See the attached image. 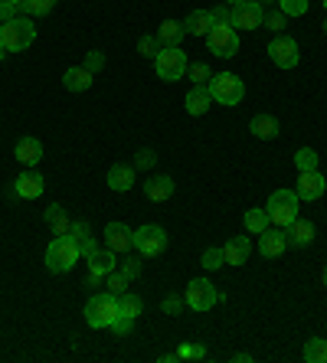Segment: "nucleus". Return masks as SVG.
<instances>
[{"label":"nucleus","mask_w":327,"mask_h":363,"mask_svg":"<svg viewBox=\"0 0 327 363\" xmlns=\"http://www.w3.org/2000/svg\"><path fill=\"white\" fill-rule=\"evenodd\" d=\"M118 314H121L118 311V298L111 295V291H99V295H92L89 304H85V324L95 330L111 328Z\"/></svg>","instance_id":"obj_1"},{"label":"nucleus","mask_w":327,"mask_h":363,"mask_svg":"<svg viewBox=\"0 0 327 363\" xmlns=\"http://www.w3.org/2000/svg\"><path fill=\"white\" fill-rule=\"evenodd\" d=\"M33 40H36L33 20L13 17V20H7V23L0 26V43H4V50L7 52H23L26 46H33Z\"/></svg>","instance_id":"obj_2"},{"label":"nucleus","mask_w":327,"mask_h":363,"mask_svg":"<svg viewBox=\"0 0 327 363\" xmlns=\"http://www.w3.org/2000/svg\"><path fill=\"white\" fill-rule=\"evenodd\" d=\"M79 259H82V252H79V245L69 236H56L50 242V249H46V269H50L52 275L72 272V265H76Z\"/></svg>","instance_id":"obj_3"},{"label":"nucleus","mask_w":327,"mask_h":363,"mask_svg":"<svg viewBox=\"0 0 327 363\" xmlns=\"http://www.w3.org/2000/svg\"><path fill=\"white\" fill-rule=\"evenodd\" d=\"M265 213H269V223H272V226H282V229H285L292 220H298V194H294V190H275V194L269 196V206H265Z\"/></svg>","instance_id":"obj_4"},{"label":"nucleus","mask_w":327,"mask_h":363,"mask_svg":"<svg viewBox=\"0 0 327 363\" xmlns=\"http://www.w3.org/2000/svg\"><path fill=\"white\" fill-rule=\"evenodd\" d=\"M206 89H210L213 101H219V105H239L245 95V85L235 72H219V76H213L210 82H206Z\"/></svg>","instance_id":"obj_5"},{"label":"nucleus","mask_w":327,"mask_h":363,"mask_svg":"<svg viewBox=\"0 0 327 363\" xmlns=\"http://www.w3.org/2000/svg\"><path fill=\"white\" fill-rule=\"evenodd\" d=\"M154 72H157V79H164V82L184 79V72H187L184 50H180V46H164V50L154 56Z\"/></svg>","instance_id":"obj_6"},{"label":"nucleus","mask_w":327,"mask_h":363,"mask_svg":"<svg viewBox=\"0 0 327 363\" xmlns=\"http://www.w3.org/2000/svg\"><path fill=\"white\" fill-rule=\"evenodd\" d=\"M206 46H210V52H216L219 60H233L235 52H239V30L233 23L213 26L210 33H206Z\"/></svg>","instance_id":"obj_7"},{"label":"nucleus","mask_w":327,"mask_h":363,"mask_svg":"<svg viewBox=\"0 0 327 363\" xmlns=\"http://www.w3.org/2000/svg\"><path fill=\"white\" fill-rule=\"evenodd\" d=\"M135 249L144 259H154V255H160L167 249V233L160 226H154V223H148V226H141L135 233Z\"/></svg>","instance_id":"obj_8"},{"label":"nucleus","mask_w":327,"mask_h":363,"mask_svg":"<svg viewBox=\"0 0 327 363\" xmlns=\"http://www.w3.org/2000/svg\"><path fill=\"white\" fill-rule=\"evenodd\" d=\"M229 13H233L229 23H233L235 30H259L262 20H265V10H262L259 0H239V4L229 7Z\"/></svg>","instance_id":"obj_9"},{"label":"nucleus","mask_w":327,"mask_h":363,"mask_svg":"<svg viewBox=\"0 0 327 363\" xmlns=\"http://www.w3.org/2000/svg\"><path fill=\"white\" fill-rule=\"evenodd\" d=\"M184 301L190 304L193 311H210L213 304L219 301V295H216V288H213L206 279H193L190 285H187V291H184Z\"/></svg>","instance_id":"obj_10"},{"label":"nucleus","mask_w":327,"mask_h":363,"mask_svg":"<svg viewBox=\"0 0 327 363\" xmlns=\"http://www.w3.org/2000/svg\"><path fill=\"white\" fill-rule=\"evenodd\" d=\"M269 60L275 62L278 69H294L298 60H301V52H298V43L288 40V36H278V40L269 43Z\"/></svg>","instance_id":"obj_11"},{"label":"nucleus","mask_w":327,"mask_h":363,"mask_svg":"<svg viewBox=\"0 0 327 363\" xmlns=\"http://www.w3.org/2000/svg\"><path fill=\"white\" fill-rule=\"evenodd\" d=\"M324 190H327V184H324V174H321V170H301L298 186H294L298 200H321Z\"/></svg>","instance_id":"obj_12"},{"label":"nucleus","mask_w":327,"mask_h":363,"mask_svg":"<svg viewBox=\"0 0 327 363\" xmlns=\"http://www.w3.org/2000/svg\"><path fill=\"white\" fill-rule=\"evenodd\" d=\"M105 245H109L111 252L135 249V229H128L125 223H109V226H105Z\"/></svg>","instance_id":"obj_13"},{"label":"nucleus","mask_w":327,"mask_h":363,"mask_svg":"<svg viewBox=\"0 0 327 363\" xmlns=\"http://www.w3.org/2000/svg\"><path fill=\"white\" fill-rule=\"evenodd\" d=\"M285 249H288V236H285V229L282 226H269L259 236V252L265 255V259H278Z\"/></svg>","instance_id":"obj_14"},{"label":"nucleus","mask_w":327,"mask_h":363,"mask_svg":"<svg viewBox=\"0 0 327 363\" xmlns=\"http://www.w3.org/2000/svg\"><path fill=\"white\" fill-rule=\"evenodd\" d=\"M43 190H46V184H43V177L36 170H23L13 180V196H20V200H36V196H43Z\"/></svg>","instance_id":"obj_15"},{"label":"nucleus","mask_w":327,"mask_h":363,"mask_svg":"<svg viewBox=\"0 0 327 363\" xmlns=\"http://www.w3.org/2000/svg\"><path fill=\"white\" fill-rule=\"evenodd\" d=\"M85 262H89V272H92V275H101V279H105L109 272L118 269V252H111L109 245H105V249H95L92 255H85Z\"/></svg>","instance_id":"obj_16"},{"label":"nucleus","mask_w":327,"mask_h":363,"mask_svg":"<svg viewBox=\"0 0 327 363\" xmlns=\"http://www.w3.org/2000/svg\"><path fill=\"white\" fill-rule=\"evenodd\" d=\"M135 180H138V174H135V167H131V164H111L109 186L115 190V194H128V190L135 186Z\"/></svg>","instance_id":"obj_17"},{"label":"nucleus","mask_w":327,"mask_h":363,"mask_svg":"<svg viewBox=\"0 0 327 363\" xmlns=\"http://www.w3.org/2000/svg\"><path fill=\"white\" fill-rule=\"evenodd\" d=\"M13 157H17L20 164H26V167H36V164L43 161V144L36 141V138H20L17 147H13Z\"/></svg>","instance_id":"obj_18"},{"label":"nucleus","mask_w":327,"mask_h":363,"mask_svg":"<svg viewBox=\"0 0 327 363\" xmlns=\"http://www.w3.org/2000/svg\"><path fill=\"white\" fill-rule=\"evenodd\" d=\"M223 255H226V265H243L252 255V242L249 236H233L226 245H223Z\"/></svg>","instance_id":"obj_19"},{"label":"nucleus","mask_w":327,"mask_h":363,"mask_svg":"<svg viewBox=\"0 0 327 363\" xmlns=\"http://www.w3.org/2000/svg\"><path fill=\"white\" fill-rule=\"evenodd\" d=\"M213 105V95L206 85H193L187 92V115H206Z\"/></svg>","instance_id":"obj_20"},{"label":"nucleus","mask_w":327,"mask_h":363,"mask_svg":"<svg viewBox=\"0 0 327 363\" xmlns=\"http://www.w3.org/2000/svg\"><path fill=\"white\" fill-rule=\"evenodd\" d=\"M285 236H288V245H311L314 242V226L308 220H292L285 226Z\"/></svg>","instance_id":"obj_21"},{"label":"nucleus","mask_w":327,"mask_h":363,"mask_svg":"<svg viewBox=\"0 0 327 363\" xmlns=\"http://www.w3.org/2000/svg\"><path fill=\"white\" fill-rule=\"evenodd\" d=\"M144 194H148V200L151 203H164L174 196V180L164 174V177H151L148 184H144Z\"/></svg>","instance_id":"obj_22"},{"label":"nucleus","mask_w":327,"mask_h":363,"mask_svg":"<svg viewBox=\"0 0 327 363\" xmlns=\"http://www.w3.org/2000/svg\"><path fill=\"white\" fill-rule=\"evenodd\" d=\"M69 239L79 245V252L82 255H92L99 245H95L92 239V229H89V223H72V229H69Z\"/></svg>","instance_id":"obj_23"},{"label":"nucleus","mask_w":327,"mask_h":363,"mask_svg":"<svg viewBox=\"0 0 327 363\" xmlns=\"http://www.w3.org/2000/svg\"><path fill=\"white\" fill-rule=\"evenodd\" d=\"M184 30L190 36H206L213 30V17H210V10H193L190 17L184 20Z\"/></svg>","instance_id":"obj_24"},{"label":"nucleus","mask_w":327,"mask_h":363,"mask_svg":"<svg viewBox=\"0 0 327 363\" xmlns=\"http://www.w3.org/2000/svg\"><path fill=\"white\" fill-rule=\"evenodd\" d=\"M62 85H66L69 92H85V89L92 85V72H89L85 66H72V69H66Z\"/></svg>","instance_id":"obj_25"},{"label":"nucleus","mask_w":327,"mask_h":363,"mask_svg":"<svg viewBox=\"0 0 327 363\" xmlns=\"http://www.w3.org/2000/svg\"><path fill=\"white\" fill-rule=\"evenodd\" d=\"M249 131L255 138H262V141H272V138H278V118H272V115H255V118L249 121Z\"/></svg>","instance_id":"obj_26"},{"label":"nucleus","mask_w":327,"mask_h":363,"mask_svg":"<svg viewBox=\"0 0 327 363\" xmlns=\"http://www.w3.org/2000/svg\"><path fill=\"white\" fill-rule=\"evenodd\" d=\"M46 223H50L52 236H69V229H72V220L66 216V210L59 203H52L50 210H46Z\"/></svg>","instance_id":"obj_27"},{"label":"nucleus","mask_w":327,"mask_h":363,"mask_svg":"<svg viewBox=\"0 0 327 363\" xmlns=\"http://www.w3.org/2000/svg\"><path fill=\"white\" fill-rule=\"evenodd\" d=\"M184 23H177V20H164L160 23V30H157V40H160V46H177V43L184 40Z\"/></svg>","instance_id":"obj_28"},{"label":"nucleus","mask_w":327,"mask_h":363,"mask_svg":"<svg viewBox=\"0 0 327 363\" xmlns=\"http://www.w3.org/2000/svg\"><path fill=\"white\" fill-rule=\"evenodd\" d=\"M118 311L131 318V321H138V314L144 311V301L138 295H131V291H125V295H118Z\"/></svg>","instance_id":"obj_29"},{"label":"nucleus","mask_w":327,"mask_h":363,"mask_svg":"<svg viewBox=\"0 0 327 363\" xmlns=\"http://www.w3.org/2000/svg\"><path fill=\"white\" fill-rule=\"evenodd\" d=\"M245 229H249L252 236H262V233L269 229V213L265 210H249L245 213Z\"/></svg>","instance_id":"obj_30"},{"label":"nucleus","mask_w":327,"mask_h":363,"mask_svg":"<svg viewBox=\"0 0 327 363\" xmlns=\"http://www.w3.org/2000/svg\"><path fill=\"white\" fill-rule=\"evenodd\" d=\"M304 360L308 363H327V340L311 337L308 344H304Z\"/></svg>","instance_id":"obj_31"},{"label":"nucleus","mask_w":327,"mask_h":363,"mask_svg":"<svg viewBox=\"0 0 327 363\" xmlns=\"http://www.w3.org/2000/svg\"><path fill=\"white\" fill-rule=\"evenodd\" d=\"M294 164H298V170H318V151L314 147H301L294 154Z\"/></svg>","instance_id":"obj_32"},{"label":"nucleus","mask_w":327,"mask_h":363,"mask_svg":"<svg viewBox=\"0 0 327 363\" xmlns=\"http://www.w3.org/2000/svg\"><path fill=\"white\" fill-rule=\"evenodd\" d=\"M105 288H109V291H111V295H125V291H128V279H125V275H121V272H109V275H105Z\"/></svg>","instance_id":"obj_33"},{"label":"nucleus","mask_w":327,"mask_h":363,"mask_svg":"<svg viewBox=\"0 0 327 363\" xmlns=\"http://www.w3.org/2000/svg\"><path fill=\"white\" fill-rule=\"evenodd\" d=\"M206 357V347L200 344H180L177 347V360H203Z\"/></svg>","instance_id":"obj_34"},{"label":"nucleus","mask_w":327,"mask_h":363,"mask_svg":"<svg viewBox=\"0 0 327 363\" xmlns=\"http://www.w3.org/2000/svg\"><path fill=\"white\" fill-rule=\"evenodd\" d=\"M56 7V0H26L20 10H26V13H33V17H46L50 10Z\"/></svg>","instance_id":"obj_35"},{"label":"nucleus","mask_w":327,"mask_h":363,"mask_svg":"<svg viewBox=\"0 0 327 363\" xmlns=\"http://www.w3.org/2000/svg\"><path fill=\"white\" fill-rule=\"evenodd\" d=\"M278 7L285 17H301V13H308V0H278Z\"/></svg>","instance_id":"obj_36"},{"label":"nucleus","mask_w":327,"mask_h":363,"mask_svg":"<svg viewBox=\"0 0 327 363\" xmlns=\"http://www.w3.org/2000/svg\"><path fill=\"white\" fill-rule=\"evenodd\" d=\"M226 265V255H223V249H206L203 252V269L213 272V269H223Z\"/></svg>","instance_id":"obj_37"},{"label":"nucleus","mask_w":327,"mask_h":363,"mask_svg":"<svg viewBox=\"0 0 327 363\" xmlns=\"http://www.w3.org/2000/svg\"><path fill=\"white\" fill-rule=\"evenodd\" d=\"M164 50V46H160V40L157 36H141V40H138V52H141V56H157V52Z\"/></svg>","instance_id":"obj_38"},{"label":"nucleus","mask_w":327,"mask_h":363,"mask_svg":"<svg viewBox=\"0 0 327 363\" xmlns=\"http://www.w3.org/2000/svg\"><path fill=\"white\" fill-rule=\"evenodd\" d=\"M190 79H193V85H206L213 79L210 66H206V62H193V66H190Z\"/></svg>","instance_id":"obj_39"},{"label":"nucleus","mask_w":327,"mask_h":363,"mask_svg":"<svg viewBox=\"0 0 327 363\" xmlns=\"http://www.w3.org/2000/svg\"><path fill=\"white\" fill-rule=\"evenodd\" d=\"M118 272L131 281V279H138V275H141V262H138V259H125V262H118Z\"/></svg>","instance_id":"obj_40"},{"label":"nucleus","mask_w":327,"mask_h":363,"mask_svg":"<svg viewBox=\"0 0 327 363\" xmlns=\"http://www.w3.org/2000/svg\"><path fill=\"white\" fill-rule=\"evenodd\" d=\"M101 66H105V56H101L99 50H92L89 56H85V69H89L92 76H95V72H101Z\"/></svg>","instance_id":"obj_41"},{"label":"nucleus","mask_w":327,"mask_h":363,"mask_svg":"<svg viewBox=\"0 0 327 363\" xmlns=\"http://www.w3.org/2000/svg\"><path fill=\"white\" fill-rule=\"evenodd\" d=\"M131 318H125V314H118L115 324H111V334H118V337H125V334H131Z\"/></svg>","instance_id":"obj_42"},{"label":"nucleus","mask_w":327,"mask_h":363,"mask_svg":"<svg viewBox=\"0 0 327 363\" xmlns=\"http://www.w3.org/2000/svg\"><path fill=\"white\" fill-rule=\"evenodd\" d=\"M262 23L269 26L272 33H282V30H285V13H282V10H278V13H269V17L262 20Z\"/></svg>","instance_id":"obj_43"},{"label":"nucleus","mask_w":327,"mask_h":363,"mask_svg":"<svg viewBox=\"0 0 327 363\" xmlns=\"http://www.w3.org/2000/svg\"><path fill=\"white\" fill-rule=\"evenodd\" d=\"M184 298H177V295H167V298H164V311H167V314H180V311H184Z\"/></svg>","instance_id":"obj_44"},{"label":"nucleus","mask_w":327,"mask_h":363,"mask_svg":"<svg viewBox=\"0 0 327 363\" xmlns=\"http://www.w3.org/2000/svg\"><path fill=\"white\" fill-rule=\"evenodd\" d=\"M210 17H213V26H223V23H229V20H233V13H229V4H226V7H216V10H210Z\"/></svg>","instance_id":"obj_45"},{"label":"nucleus","mask_w":327,"mask_h":363,"mask_svg":"<svg viewBox=\"0 0 327 363\" xmlns=\"http://www.w3.org/2000/svg\"><path fill=\"white\" fill-rule=\"evenodd\" d=\"M151 164H154V151H151V147L138 151V167H151Z\"/></svg>","instance_id":"obj_46"},{"label":"nucleus","mask_w":327,"mask_h":363,"mask_svg":"<svg viewBox=\"0 0 327 363\" xmlns=\"http://www.w3.org/2000/svg\"><path fill=\"white\" fill-rule=\"evenodd\" d=\"M13 17H17V7H13V4H4V0H0V20L7 23V20H13Z\"/></svg>","instance_id":"obj_47"},{"label":"nucleus","mask_w":327,"mask_h":363,"mask_svg":"<svg viewBox=\"0 0 327 363\" xmlns=\"http://www.w3.org/2000/svg\"><path fill=\"white\" fill-rule=\"evenodd\" d=\"M4 4H13V7H17V13H20V7H23L26 0H4Z\"/></svg>","instance_id":"obj_48"},{"label":"nucleus","mask_w":327,"mask_h":363,"mask_svg":"<svg viewBox=\"0 0 327 363\" xmlns=\"http://www.w3.org/2000/svg\"><path fill=\"white\" fill-rule=\"evenodd\" d=\"M4 56H7V50H4V43H0V60H4Z\"/></svg>","instance_id":"obj_49"},{"label":"nucleus","mask_w":327,"mask_h":363,"mask_svg":"<svg viewBox=\"0 0 327 363\" xmlns=\"http://www.w3.org/2000/svg\"><path fill=\"white\" fill-rule=\"evenodd\" d=\"M324 288H327V265H324Z\"/></svg>","instance_id":"obj_50"},{"label":"nucleus","mask_w":327,"mask_h":363,"mask_svg":"<svg viewBox=\"0 0 327 363\" xmlns=\"http://www.w3.org/2000/svg\"><path fill=\"white\" fill-rule=\"evenodd\" d=\"M226 4H229V7H233V4H239V0H226Z\"/></svg>","instance_id":"obj_51"},{"label":"nucleus","mask_w":327,"mask_h":363,"mask_svg":"<svg viewBox=\"0 0 327 363\" xmlns=\"http://www.w3.org/2000/svg\"><path fill=\"white\" fill-rule=\"evenodd\" d=\"M324 10H327V0H324Z\"/></svg>","instance_id":"obj_52"},{"label":"nucleus","mask_w":327,"mask_h":363,"mask_svg":"<svg viewBox=\"0 0 327 363\" xmlns=\"http://www.w3.org/2000/svg\"><path fill=\"white\" fill-rule=\"evenodd\" d=\"M0 26H4V20H0Z\"/></svg>","instance_id":"obj_53"},{"label":"nucleus","mask_w":327,"mask_h":363,"mask_svg":"<svg viewBox=\"0 0 327 363\" xmlns=\"http://www.w3.org/2000/svg\"><path fill=\"white\" fill-rule=\"evenodd\" d=\"M324 30H327V23H324Z\"/></svg>","instance_id":"obj_54"}]
</instances>
